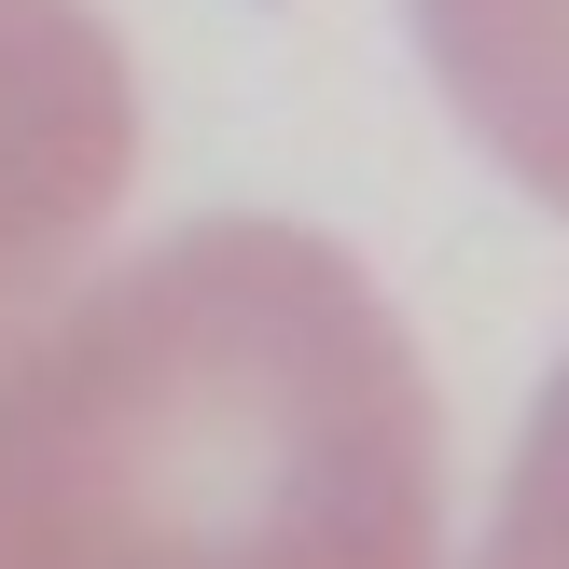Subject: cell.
Returning a JSON list of instances; mask_svg holds the SVG:
<instances>
[{"instance_id": "cell-1", "label": "cell", "mask_w": 569, "mask_h": 569, "mask_svg": "<svg viewBox=\"0 0 569 569\" xmlns=\"http://www.w3.org/2000/svg\"><path fill=\"white\" fill-rule=\"evenodd\" d=\"M0 569H445V403L361 250L222 209L42 306Z\"/></svg>"}, {"instance_id": "cell-2", "label": "cell", "mask_w": 569, "mask_h": 569, "mask_svg": "<svg viewBox=\"0 0 569 569\" xmlns=\"http://www.w3.org/2000/svg\"><path fill=\"white\" fill-rule=\"evenodd\" d=\"M139 167V83L83 0H0V320L111 222Z\"/></svg>"}, {"instance_id": "cell-4", "label": "cell", "mask_w": 569, "mask_h": 569, "mask_svg": "<svg viewBox=\"0 0 569 569\" xmlns=\"http://www.w3.org/2000/svg\"><path fill=\"white\" fill-rule=\"evenodd\" d=\"M472 569H569V361H556L542 417H528L515 472H500V515H487V556Z\"/></svg>"}, {"instance_id": "cell-3", "label": "cell", "mask_w": 569, "mask_h": 569, "mask_svg": "<svg viewBox=\"0 0 569 569\" xmlns=\"http://www.w3.org/2000/svg\"><path fill=\"white\" fill-rule=\"evenodd\" d=\"M445 111L569 222V0H403Z\"/></svg>"}]
</instances>
